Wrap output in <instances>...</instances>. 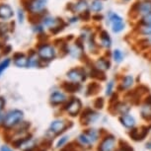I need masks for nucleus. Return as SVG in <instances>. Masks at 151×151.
I'll list each match as a JSON object with an SVG mask.
<instances>
[{"mask_svg": "<svg viewBox=\"0 0 151 151\" xmlns=\"http://www.w3.org/2000/svg\"><path fill=\"white\" fill-rule=\"evenodd\" d=\"M105 23L114 35H121L127 29V22L124 18L114 10H108L106 12Z\"/></svg>", "mask_w": 151, "mask_h": 151, "instance_id": "nucleus-1", "label": "nucleus"}, {"mask_svg": "<svg viewBox=\"0 0 151 151\" xmlns=\"http://www.w3.org/2000/svg\"><path fill=\"white\" fill-rule=\"evenodd\" d=\"M36 50L45 65L55 60L59 55V52L58 47H56V45H55V42L52 44L48 41L39 42V45L37 47Z\"/></svg>", "mask_w": 151, "mask_h": 151, "instance_id": "nucleus-2", "label": "nucleus"}, {"mask_svg": "<svg viewBox=\"0 0 151 151\" xmlns=\"http://www.w3.org/2000/svg\"><path fill=\"white\" fill-rule=\"evenodd\" d=\"M40 22L44 25L45 29L50 31V33H52V35H58L59 33H61L65 28L67 27L66 21H64L62 18L59 17L52 16L47 13H45L42 16Z\"/></svg>", "mask_w": 151, "mask_h": 151, "instance_id": "nucleus-3", "label": "nucleus"}, {"mask_svg": "<svg viewBox=\"0 0 151 151\" xmlns=\"http://www.w3.org/2000/svg\"><path fill=\"white\" fill-rule=\"evenodd\" d=\"M151 12V0H134L129 5V17L132 22Z\"/></svg>", "mask_w": 151, "mask_h": 151, "instance_id": "nucleus-4", "label": "nucleus"}, {"mask_svg": "<svg viewBox=\"0 0 151 151\" xmlns=\"http://www.w3.org/2000/svg\"><path fill=\"white\" fill-rule=\"evenodd\" d=\"M68 55L71 58L76 59V60H81L83 62L86 61L90 58L87 55L84 42L79 38L74 39L73 41L69 42V45H68Z\"/></svg>", "mask_w": 151, "mask_h": 151, "instance_id": "nucleus-5", "label": "nucleus"}, {"mask_svg": "<svg viewBox=\"0 0 151 151\" xmlns=\"http://www.w3.org/2000/svg\"><path fill=\"white\" fill-rule=\"evenodd\" d=\"M47 0H31L29 3L25 5L31 14V19H34L32 20L33 23L40 22L42 16L47 13Z\"/></svg>", "mask_w": 151, "mask_h": 151, "instance_id": "nucleus-6", "label": "nucleus"}, {"mask_svg": "<svg viewBox=\"0 0 151 151\" xmlns=\"http://www.w3.org/2000/svg\"><path fill=\"white\" fill-rule=\"evenodd\" d=\"M97 31V40L102 52H109L114 47V40L112 33L106 28H103L101 25L96 26Z\"/></svg>", "mask_w": 151, "mask_h": 151, "instance_id": "nucleus-7", "label": "nucleus"}, {"mask_svg": "<svg viewBox=\"0 0 151 151\" xmlns=\"http://www.w3.org/2000/svg\"><path fill=\"white\" fill-rule=\"evenodd\" d=\"M83 109L84 107L81 99H79L76 96H71L70 98H68L67 101L62 106V110L65 111L68 114V116H72V118L80 116Z\"/></svg>", "mask_w": 151, "mask_h": 151, "instance_id": "nucleus-8", "label": "nucleus"}, {"mask_svg": "<svg viewBox=\"0 0 151 151\" xmlns=\"http://www.w3.org/2000/svg\"><path fill=\"white\" fill-rule=\"evenodd\" d=\"M116 79H118V88H116V91L119 93L125 94L127 92H129V91L132 90L136 83L134 75L129 72L122 73Z\"/></svg>", "mask_w": 151, "mask_h": 151, "instance_id": "nucleus-9", "label": "nucleus"}, {"mask_svg": "<svg viewBox=\"0 0 151 151\" xmlns=\"http://www.w3.org/2000/svg\"><path fill=\"white\" fill-rule=\"evenodd\" d=\"M66 78L67 80L76 82V83H85L87 81V79L89 78L86 66L81 65V66H74L70 68L66 72Z\"/></svg>", "mask_w": 151, "mask_h": 151, "instance_id": "nucleus-10", "label": "nucleus"}, {"mask_svg": "<svg viewBox=\"0 0 151 151\" xmlns=\"http://www.w3.org/2000/svg\"><path fill=\"white\" fill-rule=\"evenodd\" d=\"M92 63L97 69L103 71L105 73L110 71L113 66V61L110 58V50L109 52H103L99 55L92 58Z\"/></svg>", "mask_w": 151, "mask_h": 151, "instance_id": "nucleus-11", "label": "nucleus"}, {"mask_svg": "<svg viewBox=\"0 0 151 151\" xmlns=\"http://www.w3.org/2000/svg\"><path fill=\"white\" fill-rule=\"evenodd\" d=\"M100 119V113L98 110L94 109L93 107H86L82 110V112L79 116L80 124L84 127L91 125L98 121Z\"/></svg>", "mask_w": 151, "mask_h": 151, "instance_id": "nucleus-12", "label": "nucleus"}, {"mask_svg": "<svg viewBox=\"0 0 151 151\" xmlns=\"http://www.w3.org/2000/svg\"><path fill=\"white\" fill-rule=\"evenodd\" d=\"M132 109V105L129 103L127 100H124V101H121V100H118L115 103L109 104V113L113 116H122L125 115V114L130 113V111Z\"/></svg>", "mask_w": 151, "mask_h": 151, "instance_id": "nucleus-13", "label": "nucleus"}, {"mask_svg": "<svg viewBox=\"0 0 151 151\" xmlns=\"http://www.w3.org/2000/svg\"><path fill=\"white\" fill-rule=\"evenodd\" d=\"M73 125L72 122H67L66 119H56L50 125L48 129V133H52V137L53 136H58L61 133H63L67 129H69Z\"/></svg>", "mask_w": 151, "mask_h": 151, "instance_id": "nucleus-14", "label": "nucleus"}, {"mask_svg": "<svg viewBox=\"0 0 151 151\" xmlns=\"http://www.w3.org/2000/svg\"><path fill=\"white\" fill-rule=\"evenodd\" d=\"M68 12L75 15H82L85 12L90 11L89 9V0H75L73 2H69L66 5Z\"/></svg>", "mask_w": 151, "mask_h": 151, "instance_id": "nucleus-15", "label": "nucleus"}, {"mask_svg": "<svg viewBox=\"0 0 151 151\" xmlns=\"http://www.w3.org/2000/svg\"><path fill=\"white\" fill-rule=\"evenodd\" d=\"M23 118H24V113L22 111L13 110L8 113L4 118L3 124L6 129H11L21 124L23 122Z\"/></svg>", "mask_w": 151, "mask_h": 151, "instance_id": "nucleus-16", "label": "nucleus"}, {"mask_svg": "<svg viewBox=\"0 0 151 151\" xmlns=\"http://www.w3.org/2000/svg\"><path fill=\"white\" fill-rule=\"evenodd\" d=\"M139 115L142 121L151 124V94H147L139 104Z\"/></svg>", "mask_w": 151, "mask_h": 151, "instance_id": "nucleus-17", "label": "nucleus"}, {"mask_svg": "<svg viewBox=\"0 0 151 151\" xmlns=\"http://www.w3.org/2000/svg\"><path fill=\"white\" fill-rule=\"evenodd\" d=\"M84 45H85V47H86L87 55H89L90 58H95V56L99 55L100 53L103 52L99 45L98 40H97V31H96V33H94L93 35L84 42Z\"/></svg>", "mask_w": 151, "mask_h": 151, "instance_id": "nucleus-18", "label": "nucleus"}, {"mask_svg": "<svg viewBox=\"0 0 151 151\" xmlns=\"http://www.w3.org/2000/svg\"><path fill=\"white\" fill-rule=\"evenodd\" d=\"M151 130V124L148 125H140L137 127H132V129H129V137L134 141H142L146 138L148 133Z\"/></svg>", "mask_w": 151, "mask_h": 151, "instance_id": "nucleus-19", "label": "nucleus"}, {"mask_svg": "<svg viewBox=\"0 0 151 151\" xmlns=\"http://www.w3.org/2000/svg\"><path fill=\"white\" fill-rule=\"evenodd\" d=\"M97 147V151H114L116 147V137L111 133H105Z\"/></svg>", "mask_w": 151, "mask_h": 151, "instance_id": "nucleus-20", "label": "nucleus"}, {"mask_svg": "<svg viewBox=\"0 0 151 151\" xmlns=\"http://www.w3.org/2000/svg\"><path fill=\"white\" fill-rule=\"evenodd\" d=\"M151 36V25H132V38L139 39Z\"/></svg>", "mask_w": 151, "mask_h": 151, "instance_id": "nucleus-21", "label": "nucleus"}, {"mask_svg": "<svg viewBox=\"0 0 151 151\" xmlns=\"http://www.w3.org/2000/svg\"><path fill=\"white\" fill-rule=\"evenodd\" d=\"M133 45L136 50L140 52H148L151 55V36L133 39Z\"/></svg>", "mask_w": 151, "mask_h": 151, "instance_id": "nucleus-22", "label": "nucleus"}, {"mask_svg": "<svg viewBox=\"0 0 151 151\" xmlns=\"http://www.w3.org/2000/svg\"><path fill=\"white\" fill-rule=\"evenodd\" d=\"M67 96L63 90L53 91L50 96V103L53 107L63 106V104L67 101Z\"/></svg>", "mask_w": 151, "mask_h": 151, "instance_id": "nucleus-23", "label": "nucleus"}, {"mask_svg": "<svg viewBox=\"0 0 151 151\" xmlns=\"http://www.w3.org/2000/svg\"><path fill=\"white\" fill-rule=\"evenodd\" d=\"M110 58L112 59L113 63H115L116 65L122 64V62H124L127 55H125L124 50H122L119 47H113L110 50Z\"/></svg>", "mask_w": 151, "mask_h": 151, "instance_id": "nucleus-24", "label": "nucleus"}, {"mask_svg": "<svg viewBox=\"0 0 151 151\" xmlns=\"http://www.w3.org/2000/svg\"><path fill=\"white\" fill-rule=\"evenodd\" d=\"M61 89L64 91L65 93H69V94H75L78 93L83 89V84L80 83H76V82L72 81H63L61 84Z\"/></svg>", "mask_w": 151, "mask_h": 151, "instance_id": "nucleus-25", "label": "nucleus"}, {"mask_svg": "<svg viewBox=\"0 0 151 151\" xmlns=\"http://www.w3.org/2000/svg\"><path fill=\"white\" fill-rule=\"evenodd\" d=\"M94 33H96V26H95V25L85 24L84 26L80 29L78 38L80 39L83 42H85L91 36L93 35Z\"/></svg>", "mask_w": 151, "mask_h": 151, "instance_id": "nucleus-26", "label": "nucleus"}, {"mask_svg": "<svg viewBox=\"0 0 151 151\" xmlns=\"http://www.w3.org/2000/svg\"><path fill=\"white\" fill-rule=\"evenodd\" d=\"M101 90H102L101 82L92 80V82H90V83L86 86V89H85V96L86 97H95L101 92Z\"/></svg>", "mask_w": 151, "mask_h": 151, "instance_id": "nucleus-27", "label": "nucleus"}, {"mask_svg": "<svg viewBox=\"0 0 151 151\" xmlns=\"http://www.w3.org/2000/svg\"><path fill=\"white\" fill-rule=\"evenodd\" d=\"M119 122L122 127H125V129H132V127H134L135 124H136V119L130 113L125 114V115H122V116H119Z\"/></svg>", "mask_w": 151, "mask_h": 151, "instance_id": "nucleus-28", "label": "nucleus"}, {"mask_svg": "<svg viewBox=\"0 0 151 151\" xmlns=\"http://www.w3.org/2000/svg\"><path fill=\"white\" fill-rule=\"evenodd\" d=\"M28 58H29V64H28V67L30 68H41L42 66H45L44 62L42 61L41 58L39 56L37 50H32L30 52V55H28Z\"/></svg>", "mask_w": 151, "mask_h": 151, "instance_id": "nucleus-29", "label": "nucleus"}, {"mask_svg": "<svg viewBox=\"0 0 151 151\" xmlns=\"http://www.w3.org/2000/svg\"><path fill=\"white\" fill-rule=\"evenodd\" d=\"M116 88H118V79L116 78H111L108 79L106 81V86H105L104 89V94L105 96L110 98L113 94H115L116 91Z\"/></svg>", "mask_w": 151, "mask_h": 151, "instance_id": "nucleus-30", "label": "nucleus"}, {"mask_svg": "<svg viewBox=\"0 0 151 151\" xmlns=\"http://www.w3.org/2000/svg\"><path fill=\"white\" fill-rule=\"evenodd\" d=\"M89 9L92 14L103 13L105 10V1L103 0H89Z\"/></svg>", "mask_w": 151, "mask_h": 151, "instance_id": "nucleus-31", "label": "nucleus"}, {"mask_svg": "<svg viewBox=\"0 0 151 151\" xmlns=\"http://www.w3.org/2000/svg\"><path fill=\"white\" fill-rule=\"evenodd\" d=\"M14 63H15L17 67L27 68L28 64H29V58H28V55H26L23 52L15 53V55H14Z\"/></svg>", "mask_w": 151, "mask_h": 151, "instance_id": "nucleus-32", "label": "nucleus"}, {"mask_svg": "<svg viewBox=\"0 0 151 151\" xmlns=\"http://www.w3.org/2000/svg\"><path fill=\"white\" fill-rule=\"evenodd\" d=\"M83 133L87 136L88 139H89L90 142L92 144L95 143L96 141H98V139L100 137H102V135H101V129L97 130L96 129H87L84 130Z\"/></svg>", "mask_w": 151, "mask_h": 151, "instance_id": "nucleus-33", "label": "nucleus"}, {"mask_svg": "<svg viewBox=\"0 0 151 151\" xmlns=\"http://www.w3.org/2000/svg\"><path fill=\"white\" fill-rule=\"evenodd\" d=\"M13 16V10L9 5L1 4L0 5V18L1 19H10Z\"/></svg>", "mask_w": 151, "mask_h": 151, "instance_id": "nucleus-34", "label": "nucleus"}, {"mask_svg": "<svg viewBox=\"0 0 151 151\" xmlns=\"http://www.w3.org/2000/svg\"><path fill=\"white\" fill-rule=\"evenodd\" d=\"M83 150H85V148L82 147V145L78 141H71L60 149V151H83Z\"/></svg>", "mask_w": 151, "mask_h": 151, "instance_id": "nucleus-35", "label": "nucleus"}, {"mask_svg": "<svg viewBox=\"0 0 151 151\" xmlns=\"http://www.w3.org/2000/svg\"><path fill=\"white\" fill-rule=\"evenodd\" d=\"M77 141L82 145V147L85 148V149H91V148H92V143H91L90 140L88 139V137L84 134V133L79 134Z\"/></svg>", "mask_w": 151, "mask_h": 151, "instance_id": "nucleus-36", "label": "nucleus"}, {"mask_svg": "<svg viewBox=\"0 0 151 151\" xmlns=\"http://www.w3.org/2000/svg\"><path fill=\"white\" fill-rule=\"evenodd\" d=\"M132 25H151V12L132 22Z\"/></svg>", "mask_w": 151, "mask_h": 151, "instance_id": "nucleus-37", "label": "nucleus"}, {"mask_svg": "<svg viewBox=\"0 0 151 151\" xmlns=\"http://www.w3.org/2000/svg\"><path fill=\"white\" fill-rule=\"evenodd\" d=\"M105 104H106V101H105L104 97H96V98L93 100V108L98 111L103 110L105 107Z\"/></svg>", "mask_w": 151, "mask_h": 151, "instance_id": "nucleus-38", "label": "nucleus"}, {"mask_svg": "<svg viewBox=\"0 0 151 151\" xmlns=\"http://www.w3.org/2000/svg\"><path fill=\"white\" fill-rule=\"evenodd\" d=\"M105 22V14L104 13H98V14H92V24L95 26H99L102 23Z\"/></svg>", "mask_w": 151, "mask_h": 151, "instance_id": "nucleus-39", "label": "nucleus"}, {"mask_svg": "<svg viewBox=\"0 0 151 151\" xmlns=\"http://www.w3.org/2000/svg\"><path fill=\"white\" fill-rule=\"evenodd\" d=\"M81 22L80 16L79 15H75V14H71V15L67 18V25H75L78 24V23Z\"/></svg>", "mask_w": 151, "mask_h": 151, "instance_id": "nucleus-40", "label": "nucleus"}, {"mask_svg": "<svg viewBox=\"0 0 151 151\" xmlns=\"http://www.w3.org/2000/svg\"><path fill=\"white\" fill-rule=\"evenodd\" d=\"M119 149L122 151H134L133 148L130 146L127 141L122 140V139H121V140L119 141Z\"/></svg>", "mask_w": 151, "mask_h": 151, "instance_id": "nucleus-41", "label": "nucleus"}, {"mask_svg": "<svg viewBox=\"0 0 151 151\" xmlns=\"http://www.w3.org/2000/svg\"><path fill=\"white\" fill-rule=\"evenodd\" d=\"M9 31V26L5 23H0V36L6 35Z\"/></svg>", "mask_w": 151, "mask_h": 151, "instance_id": "nucleus-42", "label": "nucleus"}, {"mask_svg": "<svg viewBox=\"0 0 151 151\" xmlns=\"http://www.w3.org/2000/svg\"><path fill=\"white\" fill-rule=\"evenodd\" d=\"M68 138H69V136L68 135H65V136H62V137L59 139L58 141V143H56V148H60V147H63V145L66 143L68 141Z\"/></svg>", "mask_w": 151, "mask_h": 151, "instance_id": "nucleus-43", "label": "nucleus"}, {"mask_svg": "<svg viewBox=\"0 0 151 151\" xmlns=\"http://www.w3.org/2000/svg\"><path fill=\"white\" fill-rule=\"evenodd\" d=\"M9 64H10V59H5L4 61H2L1 63H0V75H1L2 72H3L8 66H9Z\"/></svg>", "mask_w": 151, "mask_h": 151, "instance_id": "nucleus-44", "label": "nucleus"}, {"mask_svg": "<svg viewBox=\"0 0 151 151\" xmlns=\"http://www.w3.org/2000/svg\"><path fill=\"white\" fill-rule=\"evenodd\" d=\"M11 138H12V134L9 133V130H5L4 132V141L6 142H10L11 141Z\"/></svg>", "mask_w": 151, "mask_h": 151, "instance_id": "nucleus-45", "label": "nucleus"}, {"mask_svg": "<svg viewBox=\"0 0 151 151\" xmlns=\"http://www.w3.org/2000/svg\"><path fill=\"white\" fill-rule=\"evenodd\" d=\"M24 19H25V15H24V12H23V10L19 9L18 10V20L20 23H23L24 22Z\"/></svg>", "mask_w": 151, "mask_h": 151, "instance_id": "nucleus-46", "label": "nucleus"}, {"mask_svg": "<svg viewBox=\"0 0 151 151\" xmlns=\"http://www.w3.org/2000/svg\"><path fill=\"white\" fill-rule=\"evenodd\" d=\"M134 0H118V2L122 5H130Z\"/></svg>", "mask_w": 151, "mask_h": 151, "instance_id": "nucleus-47", "label": "nucleus"}, {"mask_svg": "<svg viewBox=\"0 0 151 151\" xmlns=\"http://www.w3.org/2000/svg\"><path fill=\"white\" fill-rule=\"evenodd\" d=\"M4 106H5V100H4V98L0 97V111L3 110Z\"/></svg>", "mask_w": 151, "mask_h": 151, "instance_id": "nucleus-48", "label": "nucleus"}, {"mask_svg": "<svg viewBox=\"0 0 151 151\" xmlns=\"http://www.w3.org/2000/svg\"><path fill=\"white\" fill-rule=\"evenodd\" d=\"M0 151H13V150L10 149V148L8 146H6V145H4V146H1V148H0Z\"/></svg>", "mask_w": 151, "mask_h": 151, "instance_id": "nucleus-49", "label": "nucleus"}, {"mask_svg": "<svg viewBox=\"0 0 151 151\" xmlns=\"http://www.w3.org/2000/svg\"><path fill=\"white\" fill-rule=\"evenodd\" d=\"M145 147H146V149L151 150V139H150V140H148V141L146 142V144H145Z\"/></svg>", "mask_w": 151, "mask_h": 151, "instance_id": "nucleus-50", "label": "nucleus"}, {"mask_svg": "<svg viewBox=\"0 0 151 151\" xmlns=\"http://www.w3.org/2000/svg\"><path fill=\"white\" fill-rule=\"evenodd\" d=\"M35 151H47V149H45L44 147H38V148L36 147Z\"/></svg>", "mask_w": 151, "mask_h": 151, "instance_id": "nucleus-51", "label": "nucleus"}, {"mask_svg": "<svg viewBox=\"0 0 151 151\" xmlns=\"http://www.w3.org/2000/svg\"><path fill=\"white\" fill-rule=\"evenodd\" d=\"M4 118H5V116H4L3 115H2V114H0V124H1V122H3Z\"/></svg>", "mask_w": 151, "mask_h": 151, "instance_id": "nucleus-52", "label": "nucleus"}, {"mask_svg": "<svg viewBox=\"0 0 151 151\" xmlns=\"http://www.w3.org/2000/svg\"><path fill=\"white\" fill-rule=\"evenodd\" d=\"M116 151H122V150H121V149H119H119H118V150H116Z\"/></svg>", "mask_w": 151, "mask_h": 151, "instance_id": "nucleus-53", "label": "nucleus"}, {"mask_svg": "<svg viewBox=\"0 0 151 151\" xmlns=\"http://www.w3.org/2000/svg\"><path fill=\"white\" fill-rule=\"evenodd\" d=\"M103 1H107V0H103Z\"/></svg>", "mask_w": 151, "mask_h": 151, "instance_id": "nucleus-54", "label": "nucleus"}]
</instances>
